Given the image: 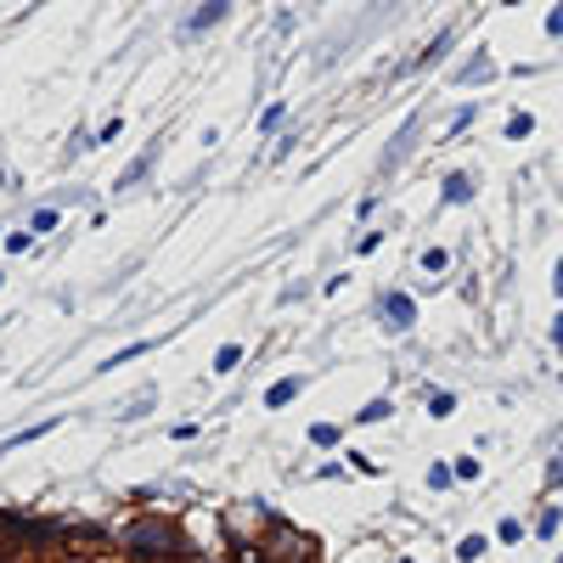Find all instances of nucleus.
<instances>
[{"mask_svg":"<svg viewBox=\"0 0 563 563\" xmlns=\"http://www.w3.org/2000/svg\"><path fill=\"white\" fill-rule=\"evenodd\" d=\"M124 558H135V563H169L175 552H180V530L169 525V519H135V525H124Z\"/></svg>","mask_w":563,"mask_h":563,"instance_id":"nucleus-1","label":"nucleus"},{"mask_svg":"<svg viewBox=\"0 0 563 563\" xmlns=\"http://www.w3.org/2000/svg\"><path fill=\"white\" fill-rule=\"evenodd\" d=\"M265 552L276 558V563H310V536H299L294 525H282V519H271V541H265Z\"/></svg>","mask_w":563,"mask_h":563,"instance_id":"nucleus-2","label":"nucleus"},{"mask_svg":"<svg viewBox=\"0 0 563 563\" xmlns=\"http://www.w3.org/2000/svg\"><path fill=\"white\" fill-rule=\"evenodd\" d=\"M225 12H231V0H209V7H198V18H192V23H186V29H192V34H198V29H209V23H220Z\"/></svg>","mask_w":563,"mask_h":563,"instance_id":"nucleus-3","label":"nucleus"},{"mask_svg":"<svg viewBox=\"0 0 563 563\" xmlns=\"http://www.w3.org/2000/svg\"><path fill=\"white\" fill-rule=\"evenodd\" d=\"M389 321H395V327H411V299H406V294L389 299Z\"/></svg>","mask_w":563,"mask_h":563,"instance_id":"nucleus-4","label":"nucleus"},{"mask_svg":"<svg viewBox=\"0 0 563 563\" xmlns=\"http://www.w3.org/2000/svg\"><path fill=\"white\" fill-rule=\"evenodd\" d=\"M445 198H451V203H467V198H474V192H467V175H451V180H445Z\"/></svg>","mask_w":563,"mask_h":563,"instance_id":"nucleus-5","label":"nucleus"},{"mask_svg":"<svg viewBox=\"0 0 563 563\" xmlns=\"http://www.w3.org/2000/svg\"><path fill=\"white\" fill-rule=\"evenodd\" d=\"M530 130H536V124H530V113H512V119H507V135H512V141H525Z\"/></svg>","mask_w":563,"mask_h":563,"instance_id":"nucleus-6","label":"nucleus"},{"mask_svg":"<svg viewBox=\"0 0 563 563\" xmlns=\"http://www.w3.org/2000/svg\"><path fill=\"white\" fill-rule=\"evenodd\" d=\"M456 558H462V563H474V558H485V536H467Z\"/></svg>","mask_w":563,"mask_h":563,"instance_id":"nucleus-7","label":"nucleus"},{"mask_svg":"<svg viewBox=\"0 0 563 563\" xmlns=\"http://www.w3.org/2000/svg\"><path fill=\"white\" fill-rule=\"evenodd\" d=\"M238 361H243V350H238V344H225V350L214 355V372H231V366H238Z\"/></svg>","mask_w":563,"mask_h":563,"instance_id":"nucleus-8","label":"nucleus"},{"mask_svg":"<svg viewBox=\"0 0 563 563\" xmlns=\"http://www.w3.org/2000/svg\"><path fill=\"white\" fill-rule=\"evenodd\" d=\"M294 395H299V378H288V384H276V389H271V406H288Z\"/></svg>","mask_w":563,"mask_h":563,"instance_id":"nucleus-9","label":"nucleus"},{"mask_svg":"<svg viewBox=\"0 0 563 563\" xmlns=\"http://www.w3.org/2000/svg\"><path fill=\"white\" fill-rule=\"evenodd\" d=\"M384 417H389V400H372V406H366L355 422H384Z\"/></svg>","mask_w":563,"mask_h":563,"instance_id":"nucleus-10","label":"nucleus"},{"mask_svg":"<svg viewBox=\"0 0 563 563\" xmlns=\"http://www.w3.org/2000/svg\"><path fill=\"white\" fill-rule=\"evenodd\" d=\"M547 34H552V40H563V7H552V18H547Z\"/></svg>","mask_w":563,"mask_h":563,"instance_id":"nucleus-11","label":"nucleus"},{"mask_svg":"<svg viewBox=\"0 0 563 563\" xmlns=\"http://www.w3.org/2000/svg\"><path fill=\"white\" fill-rule=\"evenodd\" d=\"M238 563H265V558H254V547H238Z\"/></svg>","mask_w":563,"mask_h":563,"instance_id":"nucleus-12","label":"nucleus"},{"mask_svg":"<svg viewBox=\"0 0 563 563\" xmlns=\"http://www.w3.org/2000/svg\"><path fill=\"white\" fill-rule=\"evenodd\" d=\"M0 563H12V552H0Z\"/></svg>","mask_w":563,"mask_h":563,"instance_id":"nucleus-13","label":"nucleus"},{"mask_svg":"<svg viewBox=\"0 0 563 563\" xmlns=\"http://www.w3.org/2000/svg\"><path fill=\"white\" fill-rule=\"evenodd\" d=\"M169 563H180V558H169Z\"/></svg>","mask_w":563,"mask_h":563,"instance_id":"nucleus-14","label":"nucleus"}]
</instances>
